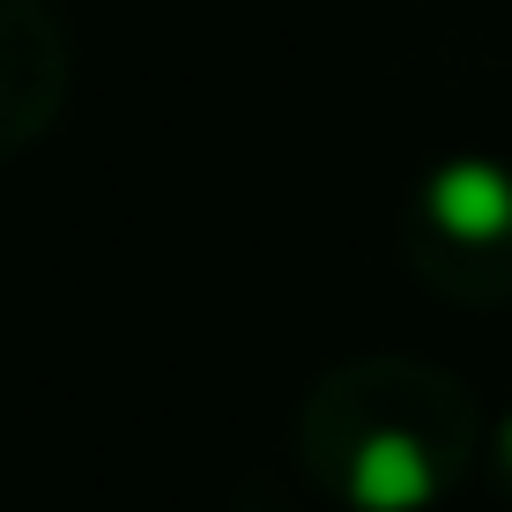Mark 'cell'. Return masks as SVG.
Segmentation results:
<instances>
[{
    "label": "cell",
    "instance_id": "1",
    "mask_svg": "<svg viewBox=\"0 0 512 512\" xmlns=\"http://www.w3.org/2000/svg\"><path fill=\"white\" fill-rule=\"evenodd\" d=\"M431 238L446 253V282L468 297L512 290V171L453 164L431 179Z\"/></svg>",
    "mask_w": 512,
    "mask_h": 512
},
{
    "label": "cell",
    "instance_id": "2",
    "mask_svg": "<svg viewBox=\"0 0 512 512\" xmlns=\"http://www.w3.org/2000/svg\"><path fill=\"white\" fill-rule=\"evenodd\" d=\"M505 461H512V431H505Z\"/></svg>",
    "mask_w": 512,
    "mask_h": 512
}]
</instances>
